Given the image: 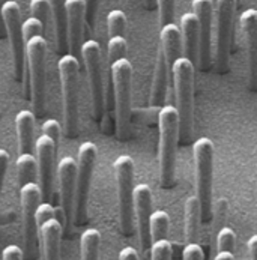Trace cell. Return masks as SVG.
Listing matches in <instances>:
<instances>
[{
	"instance_id": "7",
	"label": "cell",
	"mask_w": 257,
	"mask_h": 260,
	"mask_svg": "<svg viewBox=\"0 0 257 260\" xmlns=\"http://www.w3.org/2000/svg\"><path fill=\"white\" fill-rule=\"evenodd\" d=\"M47 53H48V44L44 37H35L26 42V56H27L29 74H30L32 106L37 117L42 116L45 109Z\"/></svg>"
},
{
	"instance_id": "20",
	"label": "cell",
	"mask_w": 257,
	"mask_h": 260,
	"mask_svg": "<svg viewBox=\"0 0 257 260\" xmlns=\"http://www.w3.org/2000/svg\"><path fill=\"white\" fill-rule=\"evenodd\" d=\"M63 224L56 217H51L39 224V241L44 260L60 259V238Z\"/></svg>"
},
{
	"instance_id": "38",
	"label": "cell",
	"mask_w": 257,
	"mask_h": 260,
	"mask_svg": "<svg viewBox=\"0 0 257 260\" xmlns=\"http://www.w3.org/2000/svg\"><path fill=\"white\" fill-rule=\"evenodd\" d=\"M98 6H100V0H86V23L89 24L90 29H93L95 26Z\"/></svg>"
},
{
	"instance_id": "2",
	"label": "cell",
	"mask_w": 257,
	"mask_h": 260,
	"mask_svg": "<svg viewBox=\"0 0 257 260\" xmlns=\"http://www.w3.org/2000/svg\"><path fill=\"white\" fill-rule=\"evenodd\" d=\"M158 159L159 184L163 188L175 185L176 149L179 143V114L175 106H163L158 112Z\"/></svg>"
},
{
	"instance_id": "44",
	"label": "cell",
	"mask_w": 257,
	"mask_h": 260,
	"mask_svg": "<svg viewBox=\"0 0 257 260\" xmlns=\"http://www.w3.org/2000/svg\"><path fill=\"white\" fill-rule=\"evenodd\" d=\"M145 2V5H146V8H153L155 6V3H156V0H143Z\"/></svg>"
},
{
	"instance_id": "40",
	"label": "cell",
	"mask_w": 257,
	"mask_h": 260,
	"mask_svg": "<svg viewBox=\"0 0 257 260\" xmlns=\"http://www.w3.org/2000/svg\"><path fill=\"white\" fill-rule=\"evenodd\" d=\"M8 166H9V153L5 149H0V194H2L6 172H8Z\"/></svg>"
},
{
	"instance_id": "39",
	"label": "cell",
	"mask_w": 257,
	"mask_h": 260,
	"mask_svg": "<svg viewBox=\"0 0 257 260\" xmlns=\"http://www.w3.org/2000/svg\"><path fill=\"white\" fill-rule=\"evenodd\" d=\"M24 259V251L18 245H8L3 253L2 260H23Z\"/></svg>"
},
{
	"instance_id": "22",
	"label": "cell",
	"mask_w": 257,
	"mask_h": 260,
	"mask_svg": "<svg viewBox=\"0 0 257 260\" xmlns=\"http://www.w3.org/2000/svg\"><path fill=\"white\" fill-rule=\"evenodd\" d=\"M181 34L184 41L185 57L192 63L199 62V20L194 12H185L181 17Z\"/></svg>"
},
{
	"instance_id": "16",
	"label": "cell",
	"mask_w": 257,
	"mask_h": 260,
	"mask_svg": "<svg viewBox=\"0 0 257 260\" xmlns=\"http://www.w3.org/2000/svg\"><path fill=\"white\" fill-rule=\"evenodd\" d=\"M56 143L45 134H42L35 143L38 161V184L41 186L42 200L51 202L53 197V181H54V158Z\"/></svg>"
},
{
	"instance_id": "24",
	"label": "cell",
	"mask_w": 257,
	"mask_h": 260,
	"mask_svg": "<svg viewBox=\"0 0 257 260\" xmlns=\"http://www.w3.org/2000/svg\"><path fill=\"white\" fill-rule=\"evenodd\" d=\"M159 47L163 48V51L167 56L172 67L175 63V60L182 56V47H184L182 34H181V29L175 23L161 26Z\"/></svg>"
},
{
	"instance_id": "5",
	"label": "cell",
	"mask_w": 257,
	"mask_h": 260,
	"mask_svg": "<svg viewBox=\"0 0 257 260\" xmlns=\"http://www.w3.org/2000/svg\"><path fill=\"white\" fill-rule=\"evenodd\" d=\"M63 95V129L68 139L78 134V73L80 62L73 54H63L57 63Z\"/></svg>"
},
{
	"instance_id": "35",
	"label": "cell",
	"mask_w": 257,
	"mask_h": 260,
	"mask_svg": "<svg viewBox=\"0 0 257 260\" xmlns=\"http://www.w3.org/2000/svg\"><path fill=\"white\" fill-rule=\"evenodd\" d=\"M42 34H44V26L35 17H29L23 23V35H24L26 42L35 37H44Z\"/></svg>"
},
{
	"instance_id": "34",
	"label": "cell",
	"mask_w": 257,
	"mask_h": 260,
	"mask_svg": "<svg viewBox=\"0 0 257 260\" xmlns=\"http://www.w3.org/2000/svg\"><path fill=\"white\" fill-rule=\"evenodd\" d=\"M156 5H158L161 26L175 23V6H176V0H156Z\"/></svg>"
},
{
	"instance_id": "41",
	"label": "cell",
	"mask_w": 257,
	"mask_h": 260,
	"mask_svg": "<svg viewBox=\"0 0 257 260\" xmlns=\"http://www.w3.org/2000/svg\"><path fill=\"white\" fill-rule=\"evenodd\" d=\"M119 260H140V257H139V253H137L136 248L125 247L119 253Z\"/></svg>"
},
{
	"instance_id": "32",
	"label": "cell",
	"mask_w": 257,
	"mask_h": 260,
	"mask_svg": "<svg viewBox=\"0 0 257 260\" xmlns=\"http://www.w3.org/2000/svg\"><path fill=\"white\" fill-rule=\"evenodd\" d=\"M236 233L230 227H221L217 233V251H232L235 250Z\"/></svg>"
},
{
	"instance_id": "9",
	"label": "cell",
	"mask_w": 257,
	"mask_h": 260,
	"mask_svg": "<svg viewBox=\"0 0 257 260\" xmlns=\"http://www.w3.org/2000/svg\"><path fill=\"white\" fill-rule=\"evenodd\" d=\"M81 60L86 68L87 83L92 100V114L95 120H101L106 112V93L103 81L101 45L95 39L84 41L81 45Z\"/></svg>"
},
{
	"instance_id": "26",
	"label": "cell",
	"mask_w": 257,
	"mask_h": 260,
	"mask_svg": "<svg viewBox=\"0 0 257 260\" xmlns=\"http://www.w3.org/2000/svg\"><path fill=\"white\" fill-rule=\"evenodd\" d=\"M15 166L18 185L23 186L29 182H35V178H38V161L34 153H20L15 161Z\"/></svg>"
},
{
	"instance_id": "25",
	"label": "cell",
	"mask_w": 257,
	"mask_h": 260,
	"mask_svg": "<svg viewBox=\"0 0 257 260\" xmlns=\"http://www.w3.org/2000/svg\"><path fill=\"white\" fill-rule=\"evenodd\" d=\"M202 223V209L197 196H189L184 208V236L186 244L197 242L199 227Z\"/></svg>"
},
{
	"instance_id": "28",
	"label": "cell",
	"mask_w": 257,
	"mask_h": 260,
	"mask_svg": "<svg viewBox=\"0 0 257 260\" xmlns=\"http://www.w3.org/2000/svg\"><path fill=\"white\" fill-rule=\"evenodd\" d=\"M169 225H170V217L166 211H155L150 215V236H152V244L159 239H167L169 233Z\"/></svg>"
},
{
	"instance_id": "30",
	"label": "cell",
	"mask_w": 257,
	"mask_h": 260,
	"mask_svg": "<svg viewBox=\"0 0 257 260\" xmlns=\"http://www.w3.org/2000/svg\"><path fill=\"white\" fill-rule=\"evenodd\" d=\"M109 37H123L126 29V15L120 9H113L107 15Z\"/></svg>"
},
{
	"instance_id": "10",
	"label": "cell",
	"mask_w": 257,
	"mask_h": 260,
	"mask_svg": "<svg viewBox=\"0 0 257 260\" xmlns=\"http://www.w3.org/2000/svg\"><path fill=\"white\" fill-rule=\"evenodd\" d=\"M238 0H217L215 3V47L214 65L224 74L229 71V57L233 37V20Z\"/></svg>"
},
{
	"instance_id": "8",
	"label": "cell",
	"mask_w": 257,
	"mask_h": 260,
	"mask_svg": "<svg viewBox=\"0 0 257 260\" xmlns=\"http://www.w3.org/2000/svg\"><path fill=\"white\" fill-rule=\"evenodd\" d=\"M98 156V148L92 142H83L78 148L77 159V181H75V202H74V223L83 225L87 221V200Z\"/></svg>"
},
{
	"instance_id": "4",
	"label": "cell",
	"mask_w": 257,
	"mask_h": 260,
	"mask_svg": "<svg viewBox=\"0 0 257 260\" xmlns=\"http://www.w3.org/2000/svg\"><path fill=\"white\" fill-rule=\"evenodd\" d=\"M196 164L197 197L202 209V223L212 220V185H214V143L208 137H200L192 145Z\"/></svg>"
},
{
	"instance_id": "21",
	"label": "cell",
	"mask_w": 257,
	"mask_h": 260,
	"mask_svg": "<svg viewBox=\"0 0 257 260\" xmlns=\"http://www.w3.org/2000/svg\"><path fill=\"white\" fill-rule=\"evenodd\" d=\"M35 113L21 110L15 117L18 137V153H34L35 150Z\"/></svg>"
},
{
	"instance_id": "33",
	"label": "cell",
	"mask_w": 257,
	"mask_h": 260,
	"mask_svg": "<svg viewBox=\"0 0 257 260\" xmlns=\"http://www.w3.org/2000/svg\"><path fill=\"white\" fill-rule=\"evenodd\" d=\"M173 248L169 239H159L152 244L150 248V260H172Z\"/></svg>"
},
{
	"instance_id": "19",
	"label": "cell",
	"mask_w": 257,
	"mask_h": 260,
	"mask_svg": "<svg viewBox=\"0 0 257 260\" xmlns=\"http://www.w3.org/2000/svg\"><path fill=\"white\" fill-rule=\"evenodd\" d=\"M172 74V65L164 54L163 48L158 45L156 53V63L153 71L152 80V89H150V98L149 104L150 107H163L167 98V86H169V75Z\"/></svg>"
},
{
	"instance_id": "6",
	"label": "cell",
	"mask_w": 257,
	"mask_h": 260,
	"mask_svg": "<svg viewBox=\"0 0 257 260\" xmlns=\"http://www.w3.org/2000/svg\"><path fill=\"white\" fill-rule=\"evenodd\" d=\"M114 175L119 200V225L125 236L134 232V161L128 155L114 159Z\"/></svg>"
},
{
	"instance_id": "18",
	"label": "cell",
	"mask_w": 257,
	"mask_h": 260,
	"mask_svg": "<svg viewBox=\"0 0 257 260\" xmlns=\"http://www.w3.org/2000/svg\"><path fill=\"white\" fill-rule=\"evenodd\" d=\"M67 18H68V42L71 54L77 59L81 57L83 29L86 21V0H67Z\"/></svg>"
},
{
	"instance_id": "27",
	"label": "cell",
	"mask_w": 257,
	"mask_h": 260,
	"mask_svg": "<svg viewBox=\"0 0 257 260\" xmlns=\"http://www.w3.org/2000/svg\"><path fill=\"white\" fill-rule=\"evenodd\" d=\"M101 235L97 229H86L80 238V257L81 260H98L100 257Z\"/></svg>"
},
{
	"instance_id": "37",
	"label": "cell",
	"mask_w": 257,
	"mask_h": 260,
	"mask_svg": "<svg viewBox=\"0 0 257 260\" xmlns=\"http://www.w3.org/2000/svg\"><path fill=\"white\" fill-rule=\"evenodd\" d=\"M182 260H205L203 248L197 242L186 244L182 251Z\"/></svg>"
},
{
	"instance_id": "12",
	"label": "cell",
	"mask_w": 257,
	"mask_h": 260,
	"mask_svg": "<svg viewBox=\"0 0 257 260\" xmlns=\"http://www.w3.org/2000/svg\"><path fill=\"white\" fill-rule=\"evenodd\" d=\"M0 18L5 24L6 34L9 38V44H11L14 74H15L17 81H21L24 77V67L27 62V56H26V39L23 35L20 5L14 0L5 2V5L0 9Z\"/></svg>"
},
{
	"instance_id": "43",
	"label": "cell",
	"mask_w": 257,
	"mask_h": 260,
	"mask_svg": "<svg viewBox=\"0 0 257 260\" xmlns=\"http://www.w3.org/2000/svg\"><path fill=\"white\" fill-rule=\"evenodd\" d=\"M214 260H235V256L232 251H217Z\"/></svg>"
},
{
	"instance_id": "1",
	"label": "cell",
	"mask_w": 257,
	"mask_h": 260,
	"mask_svg": "<svg viewBox=\"0 0 257 260\" xmlns=\"http://www.w3.org/2000/svg\"><path fill=\"white\" fill-rule=\"evenodd\" d=\"M172 81L179 114V143L189 145L194 123V63L181 56L172 67Z\"/></svg>"
},
{
	"instance_id": "36",
	"label": "cell",
	"mask_w": 257,
	"mask_h": 260,
	"mask_svg": "<svg viewBox=\"0 0 257 260\" xmlns=\"http://www.w3.org/2000/svg\"><path fill=\"white\" fill-rule=\"evenodd\" d=\"M41 131L42 134L48 136L54 143L56 146L59 148V139H60V123L56 120V119H47L42 126H41Z\"/></svg>"
},
{
	"instance_id": "29",
	"label": "cell",
	"mask_w": 257,
	"mask_h": 260,
	"mask_svg": "<svg viewBox=\"0 0 257 260\" xmlns=\"http://www.w3.org/2000/svg\"><path fill=\"white\" fill-rule=\"evenodd\" d=\"M30 14H32V17H35L42 23L44 32L50 30L51 26L54 29L50 0H30Z\"/></svg>"
},
{
	"instance_id": "15",
	"label": "cell",
	"mask_w": 257,
	"mask_h": 260,
	"mask_svg": "<svg viewBox=\"0 0 257 260\" xmlns=\"http://www.w3.org/2000/svg\"><path fill=\"white\" fill-rule=\"evenodd\" d=\"M75 181H77V161L71 156H63L57 166V182L60 199V220L65 229L74 221V202H75Z\"/></svg>"
},
{
	"instance_id": "11",
	"label": "cell",
	"mask_w": 257,
	"mask_h": 260,
	"mask_svg": "<svg viewBox=\"0 0 257 260\" xmlns=\"http://www.w3.org/2000/svg\"><path fill=\"white\" fill-rule=\"evenodd\" d=\"M42 200L41 186L38 182H29L20 186L21 217H23V239H24V259H37L39 227L37 220V209Z\"/></svg>"
},
{
	"instance_id": "23",
	"label": "cell",
	"mask_w": 257,
	"mask_h": 260,
	"mask_svg": "<svg viewBox=\"0 0 257 260\" xmlns=\"http://www.w3.org/2000/svg\"><path fill=\"white\" fill-rule=\"evenodd\" d=\"M67 0H50L51 12H53V24H54V37L57 51L67 54L70 50L68 42V18H67Z\"/></svg>"
},
{
	"instance_id": "14",
	"label": "cell",
	"mask_w": 257,
	"mask_h": 260,
	"mask_svg": "<svg viewBox=\"0 0 257 260\" xmlns=\"http://www.w3.org/2000/svg\"><path fill=\"white\" fill-rule=\"evenodd\" d=\"M150 215H152V191L146 184H139L137 186H134V223L137 225L139 244L145 260H150V248H152Z\"/></svg>"
},
{
	"instance_id": "42",
	"label": "cell",
	"mask_w": 257,
	"mask_h": 260,
	"mask_svg": "<svg viewBox=\"0 0 257 260\" xmlns=\"http://www.w3.org/2000/svg\"><path fill=\"white\" fill-rule=\"evenodd\" d=\"M248 251L251 254V259L257 260V235H253L248 239Z\"/></svg>"
},
{
	"instance_id": "17",
	"label": "cell",
	"mask_w": 257,
	"mask_h": 260,
	"mask_svg": "<svg viewBox=\"0 0 257 260\" xmlns=\"http://www.w3.org/2000/svg\"><path fill=\"white\" fill-rule=\"evenodd\" d=\"M239 21L248 53V86L251 90H257V9H245Z\"/></svg>"
},
{
	"instance_id": "45",
	"label": "cell",
	"mask_w": 257,
	"mask_h": 260,
	"mask_svg": "<svg viewBox=\"0 0 257 260\" xmlns=\"http://www.w3.org/2000/svg\"><path fill=\"white\" fill-rule=\"evenodd\" d=\"M5 2H8V0H0V9H2V6L5 5Z\"/></svg>"
},
{
	"instance_id": "3",
	"label": "cell",
	"mask_w": 257,
	"mask_h": 260,
	"mask_svg": "<svg viewBox=\"0 0 257 260\" xmlns=\"http://www.w3.org/2000/svg\"><path fill=\"white\" fill-rule=\"evenodd\" d=\"M111 95L114 103V125L119 140L130 137L131 126V89H133V67L131 62L123 57L110 63Z\"/></svg>"
},
{
	"instance_id": "13",
	"label": "cell",
	"mask_w": 257,
	"mask_h": 260,
	"mask_svg": "<svg viewBox=\"0 0 257 260\" xmlns=\"http://www.w3.org/2000/svg\"><path fill=\"white\" fill-rule=\"evenodd\" d=\"M192 12L199 20V68L209 71L212 67V26H214V2L192 0Z\"/></svg>"
},
{
	"instance_id": "31",
	"label": "cell",
	"mask_w": 257,
	"mask_h": 260,
	"mask_svg": "<svg viewBox=\"0 0 257 260\" xmlns=\"http://www.w3.org/2000/svg\"><path fill=\"white\" fill-rule=\"evenodd\" d=\"M126 51H128V42L125 37H111L109 39V44H107L109 63L126 57Z\"/></svg>"
}]
</instances>
